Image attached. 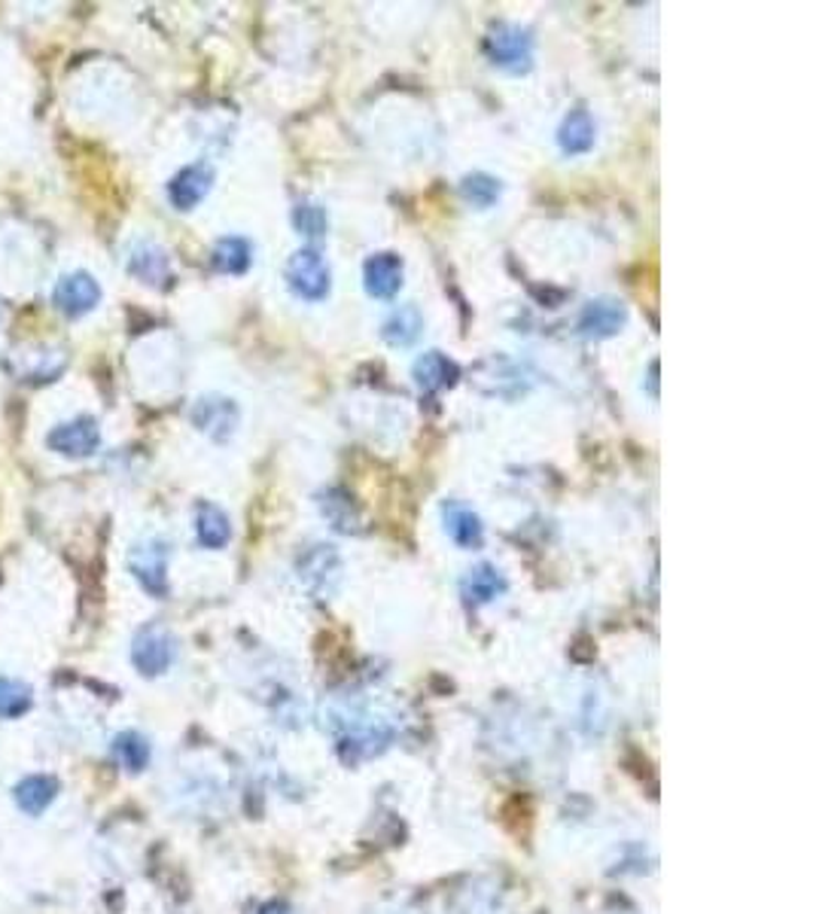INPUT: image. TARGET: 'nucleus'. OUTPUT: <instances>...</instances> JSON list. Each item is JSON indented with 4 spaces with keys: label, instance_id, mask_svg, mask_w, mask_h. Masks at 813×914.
<instances>
[{
    "label": "nucleus",
    "instance_id": "obj_15",
    "mask_svg": "<svg viewBox=\"0 0 813 914\" xmlns=\"http://www.w3.org/2000/svg\"><path fill=\"white\" fill-rule=\"evenodd\" d=\"M506 588H509V583H506L503 570L487 562L470 567V570L463 574V579H460V595H463V601L473 603V607L497 601V598L506 595Z\"/></svg>",
    "mask_w": 813,
    "mask_h": 914
},
{
    "label": "nucleus",
    "instance_id": "obj_25",
    "mask_svg": "<svg viewBox=\"0 0 813 914\" xmlns=\"http://www.w3.org/2000/svg\"><path fill=\"white\" fill-rule=\"evenodd\" d=\"M34 705V693L22 679L0 677V719H19Z\"/></svg>",
    "mask_w": 813,
    "mask_h": 914
},
{
    "label": "nucleus",
    "instance_id": "obj_8",
    "mask_svg": "<svg viewBox=\"0 0 813 914\" xmlns=\"http://www.w3.org/2000/svg\"><path fill=\"white\" fill-rule=\"evenodd\" d=\"M46 445L55 455L74 457V460L92 457L101 448V427L89 415H79V418L65 421V424H55L53 431L46 433Z\"/></svg>",
    "mask_w": 813,
    "mask_h": 914
},
{
    "label": "nucleus",
    "instance_id": "obj_12",
    "mask_svg": "<svg viewBox=\"0 0 813 914\" xmlns=\"http://www.w3.org/2000/svg\"><path fill=\"white\" fill-rule=\"evenodd\" d=\"M125 269L132 278H138L141 284L146 287H165L171 281V257L168 250L156 244V241H134L129 248V260H125Z\"/></svg>",
    "mask_w": 813,
    "mask_h": 914
},
{
    "label": "nucleus",
    "instance_id": "obj_6",
    "mask_svg": "<svg viewBox=\"0 0 813 914\" xmlns=\"http://www.w3.org/2000/svg\"><path fill=\"white\" fill-rule=\"evenodd\" d=\"M628 324V308L625 302L613 296H597L582 305L576 317V333L589 341H604L618 336Z\"/></svg>",
    "mask_w": 813,
    "mask_h": 914
},
{
    "label": "nucleus",
    "instance_id": "obj_18",
    "mask_svg": "<svg viewBox=\"0 0 813 914\" xmlns=\"http://www.w3.org/2000/svg\"><path fill=\"white\" fill-rule=\"evenodd\" d=\"M420 333H424V314L411 302L396 305L381 324V339L387 341L391 348H411L420 339Z\"/></svg>",
    "mask_w": 813,
    "mask_h": 914
},
{
    "label": "nucleus",
    "instance_id": "obj_9",
    "mask_svg": "<svg viewBox=\"0 0 813 914\" xmlns=\"http://www.w3.org/2000/svg\"><path fill=\"white\" fill-rule=\"evenodd\" d=\"M403 281H406V262L399 253L381 250V253H372L363 262V290H366L369 300H396L399 290H403Z\"/></svg>",
    "mask_w": 813,
    "mask_h": 914
},
{
    "label": "nucleus",
    "instance_id": "obj_26",
    "mask_svg": "<svg viewBox=\"0 0 813 914\" xmlns=\"http://www.w3.org/2000/svg\"><path fill=\"white\" fill-rule=\"evenodd\" d=\"M113 753L122 762V769L129 771H144L150 765V744H146L144 735L138 731H122L113 741Z\"/></svg>",
    "mask_w": 813,
    "mask_h": 914
},
{
    "label": "nucleus",
    "instance_id": "obj_3",
    "mask_svg": "<svg viewBox=\"0 0 813 914\" xmlns=\"http://www.w3.org/2000/svg\"><path fill=\"white\" fill-rule=\"evenodd\" d=\"M189 421L198 433L208 436L210 443L226 445L235 439L238 427H241V409L226 393H205L189 409Z\"/></svg>",
    "mask_w": 813,
    "mask_h": 914
},
{
    "label": "nucleus",
    "instance_id": "obj_20",
    "mask_svg": "<svg viewBox=\"0 0 813 914\" xmlns=\"http://www.w3.org/2000/svg\"><path fill=\"white\" fill-rule=\"evenodd\" d=\"M196 536L205 548H226L232 540V522L217 503L201 500L196 507Z\"/></svg>",
    "mask_w": 813,
    "mask_h": 914
},
{
    "label": "nucleus",
    "instance_id": "obj_10",
    "mask_svg": "<svg viewBox=\"0 0 813 914\" xmlns=\"http://www.w3.org/2000/svg\"><path fill=\"white\" fill-rule=\"evenodd\" d=\"M213 181H217V171L205 159L193 162V165H184L168 181V202L177 210H196L210 196Z\"/></svg>",
    "mask_w": 813,
    "mask_h": 914
},
{
    "label": "nucleus",
    "instance_id": "obj_4",
    "mask_svg": "<svg viewBox=\"0 0 813 914\" xmlns=\"http://www.w3.org/2000/svg\"><path fill=\"white\" fill-rule=\"evenodd\" d=\"M341 570H344V564H341L339 548L329 543H315L296 558V576L315 598H329L339 588Z\"/></svg>",
    "mask_w": 813,
    "mask_h": 914
},
{
    "label": "nucleus",
    "instance_id": "obj_2",
    "mask_svg": "<svg viewBox=\"0 0 813 914\" xmlns=\"http://www.w3.org/2000/svg\"><path fill=\"white\" fill-rule=\"evenodd\" d=\"M287 290L299 302H327L332 293V269L317 248H299L284 265Z\"/></svg>",
    "mask_w": 813,
    "mask_h": 914
},
{
    "label": "nucleus",
    "instance_id": "obj_27",
    "mask_svg": "<svg viewBox=\"0 0 813 914\" xmlns=\"http://www.w3.org/2000/svg\"><path fill=\"white\" fill-rule=\"evenodd\" d=\"M260 914H296V912L289 908L287 902H268V905H263V912Z\"/></svg>",
    "mask_w": 813,
    "mask_h": 914
},
{
    "label": "nucleus",
    "instance_id": "obj_13",
    "mask_svg": "<svg viewBox=\"0 0 813 914\" xmlns=\"http://www.w3.org/2000/svg\"><path fill=\"white\" fill-rule=\"evenodd\" d=\"M411 381L420 393L433 396V393H442L448 388H454L460 381V366L442 351H424L411 363Z\"/></svg>",
    "mask_w": 813,
    "mask_h": 914
},
{
    "label": "nucleus",
    "instance_id": "obj_17",
    "mask_svg": "<svg viewBox=\"0 0 813 914\" xmlns=\"http://www.w3.org/2000/svg\"><path fill=\"white\" fill-rule=\"evenodd\" d=\"M317 510L327 519V524L339 534H360L363 531V515L356 510L354 497L341 488H327L317 494Z\"/></svg>",
    "mask_w": 813,
    "mask_h": 914
},
{
    "label": "nucleus",
    "instance_id": "obj_23",
    "mask_svg": "<svg viewBox=\"0 0 813 914\" xmlns=\"http://www.w3.org/2000/svg\"><path fill=\"white\" fill-rule=\"evenodd\" d=\"M293 226H296V232H299L305 241H311V244L323 241V238L329 236L327 208L305 198V202H299V205L293 208Z\"/></svg>",
    "mask_w": 813,
    "mask_h": 914
},
{
    "label": "nucleus",
    "instance_id": "obj_22",
    "mask_svg": "<svg viewBox=\"0 0 813 914\" xmlns=\"http://www.w3.org/2000/svg\"><path fill=\"white\" fill-rule=\"evenodd\" d=\"M499 196H503V181L487 171H473L460 181V198L475 210H491Z\"/></svg>",
    "mask_w": 813,
    "mask_h": 914
},
{
    "label": "nucleus",
    "instance_id": "obj_14",
    "mask_svg": "<svg viewBox=\"0 0 813 914\" xmlns=\"http://www.w3.org/2000/svg\"><path fill=\"white\" fill-rule=\"evenodd\" d=\"M442 524L451 543L460 548H479L485 543V522L482 515L466 507L463 500H446L442 503Z\"/></svg>",
    "mask_w": 813,
    "mask_h": 914
},
{
    "label": "nucleus",
    "instance_id": "obj_11",
    "mask_svg": "<svg viewBox=\"0 0 813 914\" xmlns=\"http://www.w3.org/2000/svg\"><path fill=\"white\" fill-rule=\"evenodd\" d=\"M55 308L67 317H86L101 302V284L89 272H70L58 278L53 290Z\"/></svg>",
    "mask_w": 813,
    "mask_h": 914
},
{
    "label": "nucleus",
    "instance_id": "obj_5",
    "mask_svg": "<svg viewBox=\"0 0 813 914\" xmlns=\"http://www.w3.org/2000/svg\"><path fill=\"white\" fill-rule=\"evenodd\" d=\"M168 558L171 546L162 536L141 540L129 552V570L141 583V588L150 591L153 598H165L168 595Z\"/></svg>",
    "mask_w": 813,
    "mask_h": 914
},
{
    "label": "nucleus",
    "instance_id": "obj_7",
    "mask_svg": "<svg viewBox=\"0 0 813 914\" xmlns=\"http://www.w3.org/2000/svg\"><path fill=\"white\" fill-rule=\"evenodd\" d=\"M174 638L162 625H146L141 628L132 640V665L144 674V677H158L174 665Z\"/></svg>",
    "mask_w": 813,
    "mask_h": 914
},
{
    "label": "nucleus",
    "instance_id": "obj_1",
    "mask_svg": "<svg viewBox=\"0 0 813 914\" xmlns=\"http://www.w3.org/2000/svg\"><path fill=\"white\" fill-rule=\"evenodd\" d=\"M485 58L497 70L509 74V77L530 74L534 70V58H537V37L525 25L497 22V25L487 31Z\"/></svg>",
    "mask_w": 813,
    "mask_h": 914
},
{
    "label": "nucleus",
    "instance_id": "obj_16",
    "mask_svg": "<svg viewBox=\"0 0 813 914\" xmlns=\"http://www.w3.org/2000/svg\"><path fill=\"white\" fill-rule=\"evenodd\" d=\"M554 138H558V146H561L564 156H585L594 150V141H597V122L591 117V110L576 107L561 119Z\"/></svg>",
    "mask_w": 813,
    "mask_h": 914
},
{
    "label": "nucleus",
    "instance_id": "obj_19",
    "mask_svg": "<svg viewBox=\"0 0 813 914\" xmlns=\"http://www.w3.org/2000/svg\"><path fill=\"white\" fill-rule=\"evenodd\" d=\"M58 796V781L50 774H28L25 781H19L13 790V798L19 810H25L28 817H40L50 808Z\"/></svg>",
    "mask_w": 813,
    "mask_h": 914
},
{
    "label": "nucleus",
    "instance_id": "obj_21",
    "mask_svg": "<svg viewBox=\"0 0 813 914\" xmlns=\"http://www.w3.org/2000/svg\"><path fill=\"white\" fill-rule=\"evenodd\" d=\"M210 262L213 269L220 274H248V269L253 265V244L248 238L241 236H226L213 244V253H210Z\"/></svg>",
    "mask_w": 813,
    "mask_h": 914
},
{
    "label": "nucleus",
    "instance_id": "obj_24",
    "mask_svg": "<svg viewBox=\"0 0 813 914\" xmlns=\"http://www.w3.org/2000/svg\"><path fill=\"white\" fill-rule=\"evenodd\" d=\"M22 369L19 376L34 381H53L62 369H65V353L55 351V348H37V351H22L19 353Z\"/></svg>",
    "mask_w": 813,
    "mask_h": 914
}]
</instances>
